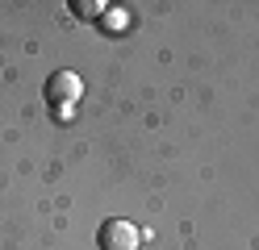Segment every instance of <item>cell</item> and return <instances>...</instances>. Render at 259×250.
<instances>
[{
	"mask_svg": "<svg viewBox=\"0 0 259 250\" xmlns=\"http://www.w3.org/2000/svg\"><path fill=\"white\" fill-rule=\"evenodd\" d=\"M46 105H51L55 113H63V109H71L75 100H79V79L71 75V71H55V75H46Z\"/></svg>",
	"mask_w": 259,
	"mask_h": 250,
	"instance_id": "6da1fadb",
	"label": "cell"
},
{
	"mask_svg": "<svg viewBox=\"0 0 259 250\" xmlns=\"http://www.w3.org/2000/svg\"><path fill=\"white\" fill-rule=\"evenodd\" d=\"M105 0H71V13L79 17V21H101V17H105Z\"/></svg>",
	"mask_w": 259,
	"mask_h": 250,
	"instance_id": "3957f363",
	"label": "cell"
},
{
	"mask_svg": "<svg viewBox=\"0 0 259 250\" xmlns=\"http://www.w3.org/2000/svg\"><path fill=\"white\" fill-rule=\"evenodd\" d=\"M138 242H142V233L130 221H117V217L96 229V246L101 250H138Z\"/></svg>",
	"mask_w": 259,
	"mask_h": 250,
	"instance_id": "7a4b0ae2",
	"label": "cell"
}]
</instances>
